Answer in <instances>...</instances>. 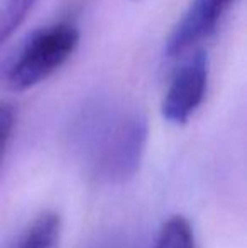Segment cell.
<instances>
[{
	"mask_svg": "<svg viewBox=\"0 0 247 248\" xmlns=\"http://www.w3.org/2000/svg\"><path fill=\"white\" fill-rule=\"evenodd\" d=\"M154 248H197L191 223L181 215L171 216L163 223Z\"/></svg>",
	"mask_w": 247,
	"mask_h": 248,
	"instance_id": "obj_7",
	"label": "cell"
},
{
	"mask_svg": "<svg viewBox=\"0 0 247 248\" xmlns=\"http://www.w3.org/2000/svg\"><path fill=\"white\" fill-rule=\"evenodd\" d=\"M148 137V120L141 111H103L83 125L80 145L93 176L120 184L139 170Z\"/></svg>",
	"mask_w": 247,
	"mask_h": 248,
	"instance_id": "obj_1",
	"label": "cell"
},
{
	"mask_svg": "<svg viewBox=\"0 0 247 248\" xmlns=\"http://www.w3.org/2000/svg\"><path fill=\"white\" fill-rule=\"evenodd\" d=\"M237 0H190L185 12L173 26L165 44V56L180 61L200 49L218 29Z\"/></svg>",
	"mask_w": 247,
	"mask_h": 248,
	"instance_id": "obj_4",
	"label": "cell"
},
{
	"mask_svg": "<svg viewBox=\"0 0 247 248\" xmlns=\"http://www.w3.org/2000/svg\"><path fill=\"white\" fill-rule=\"evenodd\" d=\"M39 0H0V51L26 24Z\"/></svg>",
	"mask_w": 247,
	"mask_h": 248,
	"instance_id": "obj_6",
	"label": "cell"
},
{
	"mask_svg": "<svg viewBox=\"0 0 247 248\" xmlns=\"http://www.w3.org/2000/svg\"><path fill=\"white\" fill-rule=\"evenodd\" d=\"M180 61L161 101L163 118L175 125L186 124L201 107L210 78V62L203 49L190 52Z\"/></svg>",
	"mask_w": 247,
	"mask_h": 248,
	"instance_id": "obj_3",
	"label": "cell"
},
{
	"mask_svg": "<svg viewBox=\"0 0 247 248\" xmlns=\"http://www.w3.org/2000/svg\"><path fill=\"white\" fill-rule=\"evenodd\" d=\"M61 218L54 211H44L27 226L26 233L10 248H58Z\"/></svg>",
	"mask_w": 247,
	"mask_h": 248,
	"instance_id": "obj_5",
	"label": "cell"
},
{
	"mask_svg": "<svg viewBox=\"0 0 247 248\" xmlns=\"http://www.w3.org/2000/svg\"><path fill=\"white\" fill-rule=\"evenodd\" d=\"M17 122V110L10 101L0 100V166L12 140L14 128Z\"/></svg>",
	"mask_w": 247,
	"mask_h": 248,
	"instance_id": "obj_8",
	"label": "cell"
},
{
	"mask_svg": "<svg viewBox=\"0 0 247 248\" xmlns=\"http://www.w3.org/2000/svg\"><path fill=\"white\" fill-rule=\"evenodd\" d=\"M80 44V29L60 20L29 34L9 59L2 83L10 92H27L58 73L71 59Z\"/></svg>",
	"mask_w": 247,
	"mask_h": 248,
	"instance_id": "obj_2",
	"label": "cell"
}]
</instances>
